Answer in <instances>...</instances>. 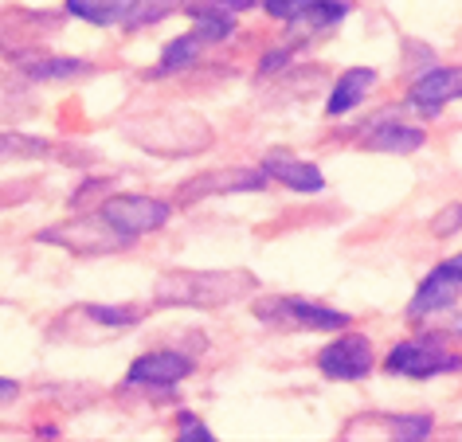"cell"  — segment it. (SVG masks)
I'll return each mask as SVG.
<instances>
[{
  "instance_id": "6da1fadb",
  "label": "cell",
  "mask_w": 462,
  "mask_h": 442,
  "mask_svg": "<svg viewBox=\"0 0 462 442\" xmlns=\"http://www.w3.org/2000/svg\"><path fill=\"white\" fill-rule=\"evenodd\" d=\"M251 290H255V278L247 271H172L157 278L153 301L157 306L216 309V306H231Z\"/></svg>"
},
{
  "instance_id": "7a4b0ae2",
  "label": "cell",
  "mask_w": 462,
  "mask_h": 442,
  "mask_svg": "<svg viewBox=\"0 0 462 442\" xmlns=\"http://www.w3.org/2000/svg\"><path fill=\"white\" fill-rule=\"evenodd\" d=\"M125 137L157 157H189V153H204L212 145V130L196 118V114H153V118L130 122Z\"/></svg>"
},
{
  "instance_id": "3957f363",
  "label": "cell",
  "mask_w": 462,
  "mask_h": 442,
  "mask_svg": "<svg viewBox=\"0 0 462 442\" xmlns=\"http://www.w3.org/2000/svg\"><path fill=\"white\" fill-rule=\"evenodd\" d=\"M255 318L279 329H310V333H333L349 325V313L318 306L306 298H263L255 301Z\"/></svg>"
},
{
  "instance_id": "277c9868",
  "label": "cell",
  "mask_w": 462,
  "mask_h": 442,
  "mask_svg": "<svg viewBox=\"0 0 462 442\" xmlns=\"http://www.w3.org/2000/svg\"><path fill=\"white\" fill-rule=\"evenodd\" d=\"M40 239L55 243V247H63V251H75V254H106V251H122L125 243H130L106 224L102 212L67 219V224H60V227H48V231H40Z\"/></svg>"
},
{
  "instance_id": "5b68a950",
  "label": "cell",
  "mask_w": 462,
  "mask_h": 442,
  "mask_svg": "<svg viewBox=\"0 0 462 442\" xmlns=\"http://www.w3.org/2000/svg\"><path fill=\"white\" fill-rule=\"evenodd\" d=\"M384 368L392 372V376L427 380V376H439V372L462 368V356L447 353V345L439 341V336H427V341H400L384 356Z\"/></svg>"
},
{
  "instance_id": "8992f818",
  "label": "cell",
  "mask_w": 462,
  "mask_h": 442,
  "mask_svg": "<svg viewBox=\"0 0 462 442\" xmlns=\"http://www.w3.org/2000/svg\"><path fill=\"white\" fill-rule=\"evenodd\" d=\"M169 212L172 207L165 200H153V196H110V200L102 204L106 224L125 239H137V235H145V231L165 227Z\"/></svg>"
},
{
  "instance_id": "52a82bcc",
  "label": "cell",
  "mask_w": 462,
  "mask_h": 442,
  "mask_svg": "<svg viewBox=\"0 0 462 442\" xmlns=\"http://www.w3.org/2000/svg\"><path fill=\"white\" fill-rule=\"evenodd\" d=\"M458 294H462V254H455V259H447V262H439L435 271L423 278L420 290H415V298H411V306H408V318L411 321L431 318V313L455 306Z\"/></svg>"
},
{
  "instance_id": "ba28073f",
  "label": "cell",
  "mask_w": 462,
  "mask_h": 442,
  "mask_svg": "<svg viewBox=\"0 0 462 442\" xmlns=\"http://www.w3.org/2000/svg\"><path fill=\"white\" fill-rule=\"evenodd\" d=\"M318 368L329 380H365L373 372V341L361 333H345L318 353Z\"/></svg>"
},
{
  "instance_id": "9c48e42d",
  "label": "cell",
  "mask_w": 462,
  "mask_h": 442,
  "mask_svg": "<svg viewBox=\"0 0 462 442\" xmlns=\"http://www.w3.org/2000/svg\"><path fill=\"white\" fill-rule=\"evenodd\" d=\"M263 5L274 20L306 32H321L349 13V0H263Z\"/></svg>"
},
{
  "instance_id": "30bf717a",
  "label": "cell",
  "mask_w": 462,
  "mask_h": 442,
  "mask_svg": "<svg viewBox=\"0 0 462 442\" xmlns=\"http://www.w3.org/2000/svg\"><path fill=\"white\" fill-rule=\"evenodd\" d=\"M263 184H267V172L263 169H216L184 184L180 204L204 200V196H224V192H259Z\"/></svg>"
},
{
  "instance_id": "8fae6325",
  "label": "cell",
  "mask_w": 462,
  "mask_h": 442,
  "mask_svg": "<svg viewBox=\"0 0 462 442\" xmlns=\"http://www.w3.org/2000/svg\"><path fill=\"white\" fill-rule=\"evenodd\" d=\"M455 98H462V67H435V71H427L408 95L411 106L423 110V114H439Z\"/></svg>"
},
{
  "instance_id": "7c38bea8",
  "label": "cell",
  "mask_w": 462,
  "mask_h": 442,
  "mask_svg": "<svg viewBox=\"0 0 462 442\" xmlns=\"http://www.w3.org/2000/svg\"><path fill=\"white\" fill-rule=\"evenodd\" d=\"M263 172L274 177L279 184H286V189H294V192H321L326 189V177H321L318 165H310V161H302V157L282 153V149H271V153L263 157Z\"/></svg>"
},
{
  "instance_id": "4fadbf2b",
  "label": "cell",
  "mask_w": 462,
  "mask_h": 442,
  "mask_svg": "<svg viewBox=\"0 0 462 442\" xmlns=\"http://www.w3.org/2000/svg\"><path fill=\"white\" fill-rule=\"evenodd\" d=\"M192 372V356H180V353H145L130 364V383H157V388H169V383H180L184 376Z\"/></svg>"
},
{
  "instance_id": "5bb4252c",
  "label": "cell",
  "mask_w": 462,
  "mask_h": 442,
  "mask_svg": "<svg viewBox=\"0 0 462 442\" xmlns=\"http://www.w3.org/2000/svg\"><path fill=\"white\" fill-rule=\"evenodd\" d=\"M365 145L376 149V153H411V149L423 145V130L403 122H373V130L365 134Z\"/></svg>"
},
{
  "instance_id": "9a60e30c",
  "label": "cell",
  "mask_w": 462,
  "mask_h": 442,
  "mask_svg": "<svg viewBox=\"0 0 462 442\" xmlns=\"http://www.w3.org/2000/svg\"><path fill=\"white\" fill-rule=\"evenodd\" d=\"M376 83V71H368V67H353V71H345L337 78V87H333V95L326 102V114L329 118H337V114H349L353 106H361L365 95L373 90Z\"/></svg>"
},
{
  "instance_id": "2e32d148",
  "label": "cell",
  "mask_w": 462,
  "mask_h": 442,
  "mask_svg": "<svg viewBox=\"0 0 462 442\" xmlns=\"http://www.w3.org/2000/svg\"><path fill=\"white\" fill-rule=\"evenodd\" d=\"M16 71L28 78H79L87 75L90 67L83 60H63V55H36V51H20L16 55Z\"/></svg>"
},
{
  "instance_id": "e0dca14e",
  "label": "cell",
  "mask_w": 462,
  "mask_h": 442,
  "mask_svg": "<svg viewBox=\"0 0 462 442\" xmlns=\"http://www.w3.org/2000/svg\"><path fill=\"white\" fill-rule=\"evenodd\" d=\"M130 8H134V0H67V13L87 20V24H98V28H110V24L125 28Z\"/></svg>"
},
{
  "instance_id": "ac0fdd59",
  "label": "cell",
  "mask_w": 462,
  "mask_h": 442,
  "mask_svg": "<svg viewBox=\"0 0 462 442\" xmlns=\"http://www.w3.org/2000/svg\"><path fill=\"white\" fill-rule=\"evenodd\" d=\"M208 48V43L196 36V32H184L180 40H172L165 51H161V67L153 75H169V71H184V67H192L196 60H200V51Z\"/></svg>"
},
{
  "instance_id": "d6986e66",
  "label": "cell",
  "mask_w": 462,
  "mask_h": 442,
  "mask_svg": "<svg viewBox=\"0 0 462 442\" xmlns=\"http://www.w3.org/2000/svg\"><path fill=\"white\" fill-rule=\"evenodd\" d=\"M177 8H184V0H134L130 8V20L125 28H145V24H157V20L172 16Z\"/></svg>"
},
{
  "instance_id": "ffe728a7",
  "label": "cell",
  "mask_w": 462,
  "mask_h": 442,
  "mask_svg": "<svg viewBox=\"0 0 462 442\" xmlns=\"http://www.w3.org/2000/svg\"><path fill=\"white\" fill-rule=\"evenodd\" d=\"M24 153H48V145H43L40 137L0 134V161H5V157H24Z\"/></svg>"
},
{
  "instance_id": "44dd1931",
  "label": "cell",
  "mask_w": 462,
  "mask_h": 442,
  "mask_svg": "<svg viewBox=\"0 0 462 442\" xmlns=\"http://www.w3.org/2000/svg\"><path fill=\"white\" fill-rule=\"evenodd\" d=\"M83 313L98 325H137V318H142V313L130 306H87Z\"/></svg>"
},
{
  "instance_id": "7402d4cb",
  "label": "cell",
  "mask_w": 462,
  "mask_h": 442,
  "mask_svg": "<svg viewBox=\"0 0 462 442\" xmlns=\"http://www.w3.org/2000/svg\"><path fill=\"white\" fill-rule=\"evenodd\" d=\"M392 430H396V438H427L431 435V419L427 415H400V419H392Z\"/></svg>"
},
{
  "instance_id": "603a6c76",
  "label": "cell",
  "mask_w": 462,
  "mask_h": 442,
  "mask_svg": "<svg viewBox=\"0 0 462 442\" xmlns=\"http://www.w3.org/2000/svg\"><path fill=\"white\" fill-rule=\"evenodd\" d=\"M462 227V204H450V207H443L435 219H431V231L439 239H447V235H455V231Z\"/></svg>"
},
{
  "instance_id": "cb8c5ba5",
  "label": "cell",
  "mask_w": 462,
  "mask_h": 442,
  "mask_svg": "<svg viewBox=\"0 0 462 442\" xmlns=\"http://www.w3.org/2000/svg\"><path fill=\"white\" fill-rule=\"evenodd\" d=\"M180 438H189V442H212V430H208L200 419L180 415Z\"/></svg>"
},
{
  "instance_id": "d4e9b609",
  "label": "cell",
  "mask_w": 462,
  "mask_h": 442,
  "mask_svg": "<svg viewBox=\"0 0 462 442\" xmlns=\"http://www.w3.org/2000/svg\"><path fill=\"white\" fill-rule=\"evenodd\" d=\"M16 395H20V388H16V383H13V380H0V403L16 400Z\"/></svg>"
}]
</instances>
